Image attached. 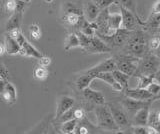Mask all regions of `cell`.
<instances>
[{
	"instance_id": "cell-1",
	"label": "cell",
	"mask_w": 160,
	"mask_h": 134,
	"mask_svg": "<svg viewBox=\"0 0 160 134\" xmlns=\"http://www.w3.org/2000/svg\"><path fill=\"white\" fill-rule=\"evenodd\" d=\"M149 33L144 31L141 27H137L135 30L131 31L127 42L123 46L126 54L134 56L136 58H141L148 53V38Z\"/></svg>"
},
{
	"instance_id": "cell-2",
	"label": "cell",
	"mask_w": 160,
	"mask_h": 134,
	"mask_svg": "<svg viewBox=\"0 0 160 134\" xmlns=\"http://www.w3.org/2000/svg\"><path fill=\"white\" fill-rule=\"evenodd\" d=\"M160 66V59L153 52H148L144 56L138 59L137 69L133 76L146 75L153 77L155 72L158 70Z\"/></svg>"
},
{
	"instance_id": "cell-3",
	"label": "cell",
	"mask_w": 160,
	"mask_h": 134,
	"mask_svg": "<svg viewBox=\"0 0 160 134\" xmlns=\"http://www.w3.org/2000/svg\"><path fill=\"white\" fill-rule=\"evenodd\" d=\"M62 9H63L62 19L68 25L77 28L79 30L80 28H82L84 25H86L88 23V21L85 19L83 15V11L81 9H79L77 6L73 5L72 3L70 2L65 3Z\"/></svg>"
},
{
	"instance_id": "cell-4",
	"label": "cell",
	"mask_w": 160,
	"mask_h": 134,
	"mask_svg": "<svg viewBox=\"0 0 160 134\" xmlns=\"http://www.w3.org/2000/svg\"><path fill=\"white\" fill-rule=\"evenodd\" d=\"M95 116H96L97 126L100 129L103 130H119V127L116 123H115L113 116L111 112H110L107 105H97L96 108L94 109Z\"/></svg>"
},
{
	"instance_id": "cell-5",
	"label": "cell",
	"mask_w": 160,
	"mask_h": 134,
	"mask_svg": "<svg viewBox=\"0 0 160 134\" xmlns=\"http://www.w3.org/2000/svg\"><path fill=\"white\" fill-rule=\"evenodd\" d=\"M130 33H131V31L126 30L124 28H119L112 35H101V34H96V35L100 39H102L110 48L113 49L123 47L128 40Z\"/></svg>"
},
{
	"instance_id": "cell-6",
	"label": "cell",
	"mask_w": 160,
	"mask_h": 134,
	"mask_svg": "<svg viewBox=\"0 0 160 134\" xmlns=\"http://www.w3.org/2000/svg\"><path fill=\"white\" fill-rule=\"evenodd\" d=\"M116 61V69L121 71L128 76H133L135 71L137 69L138 59L134 56L129 55V54H123V55H118L114 57Z\"/></svg>"
},
{
	"instance_id": "cell-7",
	"label": "cell",
	"mask_w": 160,
	"mask_h": 134,
	"mask_svg": "<svg viewBox=\"0 0 160 134\" xmlns=\"http://www.w3.org/2000/svg\"><path fill=\"white\" fill-rule=\"evenodd\" d=\"M120 8V14H121V28L126 29L129 31L135 30L137 27H140L142 25V20L141 18L136 16L133 12H131L128 9L124 8L122 6H119Z\"/></svg>"
},
{
	"instance_id": "cell-8",
	"label": "cell",
	"mask_w": 160,
	"mask_h": 134,
	"mask_svg": "<svg viewBox=\"0 0 160 134\" xmlns=\"http://www.w3.org/2000/svg\"><path fill=\"white\" fill-rule=\"evenodd\" d=\"M152 103L151 100H137V99H133L125 96L121 100V105L124 109V111L127 113L129 118H131L135 113H136L139 109H141L145 106H150V104Z\"/></svg>"
},
{
	"instance_id": "cell-9",
	"label": "cell",
	"mask_w": 160,
	"mask_h": 134,
	"mask_svg": "<svg viewBox=\"0 0 160 134\" xmlns=\"http://www.w3.org/2000/svg\"><path fill=\"white\" fill-rule=\"evenodd\" d=\"M19 44L20 51L19 55L21 56H26V57H32V58H39L42 56V53L39 52L36 48H35L32 44H30L29 41L23 35V33L21 32L18 35V37L15 39Z\"/></svg>"
},
{
	"instance_id": "cell-10",
	"label": "cell",
	"mask_w": 160,
	"mask_h": 134,
	"mask_svg": "<svg viewBox=\"0 0 160 134\" xmlns=\"http://www.w3.org/2000/svg\"><path fill=\"white\" fill-rule=\"evenodd\" d=\"M83 50L87 53L98 54V53H109L112 51V49L110 48L102 39H100L96 34H95V35L89 37L87 46L85 47Z\"/></svg>"
},
{
	"instance_id": "cell-11",
	"label": "cell",
	"mask_w": 160,
	"mask_h": 134,
	"mask_svg": "<svg viewBox=\"0 0 160 134\" xmlns=\"http://www.w3.org/2000/svg\"><path fill=\"white\" fill-rule=\"evenodd\" d=\"M107 106L112 114L115 123L117 124L119 128H127L130 126V118L123 108H119L112 103H109Z\"/></svg>"
},
{
	"instance_id": "cell-12",
	"label": "cell",
	"mask_w": 160,
	"mask_h": 134,
	"mask_svg": "<svg viewBox=\"0 0 160 134\" xmlns=\"http://www.w3.org/2000/svg\"><path fill=\"white\" fill-rule=\"evenodd\" d=\"M144 31L151 34L158 33V29L160 27V13H151L145 21L142 22V25L140 26Z\"/></svg>"
},
{
	"instance_id": "cell-13",
	"label": "cell",
	"mask_w": 160,
	"mask_h": 134,
	"mask_svg": "<svg viewBox=\"0 0 160 134\" xmlns=\"http://www.w3.org/2000/svg\"><path fill=\"white\" fill-rule=\"evenodd\" d=\"M115 69H116V61H115L114 57H111V58H108L106 60L98 63L97 65L93 66L92 68L88 69V70H86V72L92 74L95 78V75H96L97 73L107 72V71L112 72L113 70H115Z\"/></svg>"
},
{
	"instance_id": "cell-14",
	"label": "cell",
	"mask_w": 160,
	"mask_h": 134,
	"mask_svg": "<svg viewBox=\"0 0 160 134\" xmlns=\"http://www.w3.org/2000/svg\"><path fill=\"white\" fill-rule=\"evenodd\" d=\"M0 95H1L2 100L6 104H8V105H11V104L15 103L17 100L16 88H15L13 84L11 82H9L8 80L5 82L2 91L0 92Z\"/></svg>"
},
{
	"instance_id": "cell-15",
	"label": "cell",
	"mask_w": 160,
	"mask_h": 134,
	"mask_svg": "<svg viewBox=\"0 0 160 134\" xmlns=\"http://www.w3.org/2000/svg\"><path fill=\"white\" fill-rule=\"evenodd\" d=\"M122 92L124 94V96L137 99V100H142V101L151 100L152 101V98H153L152 94L148 92L146 89H144V88H134V89L126 88Z\"/></svg>"
},
{
	"instance_id": "cell-16",
	"label": "cell",
	"mask_w": 160,
	"mask_h": 134,
	"mask_svg": "<svg viewBox=\"0 0 160 134\" xmlns=\"http://www.w3.org/2000/svg\"><path fill=\"white\" fill-rule=\"evenodd\" d=\"M75 104V99L70 96H62L57 102L56 106V112H55L54 121H56L57 119L62 115L64 112L69 110L70 108H72Z\"/></svg>"
},
{
	"instance_id": "cell-17",
	"label": "cell",
	"mask_w": 160,
	"mask_h": 134,
	"mask_svg": "<svg viewBox=\"0 0 160 134\" xmlns=\"http://www.w3.org/2000/svg\"><path fill=\"white\" fill-rule=\"evenodd\" d=\"M82 92L84 98L87 101L95 104V105H103V104H105V97L101 92L93 90V89L89 87L84 88Z\"/></svg>"
},
{
	"instance_id": "cell-18",
	"label": "cell",
	"mask_w": 160,
	"mask_h": 134,
	"mask_svg": "<svg viewBox=\"0 0 160 134\" xmlns=\"http://www.w3.org/2000/svg\"><path fill=\"white\" fill-rule=\"evenodd\" d=\"M100 11H101V9H100L92 0H88L84 6L83 15L88 22H93L96 20Z\"/></svg>"
},
{
	"instance_id": "cell-19",
	"label": "cell",
	"mask_w": 160,
	"mask_h": 134,
	"mask_svg": "<svg viewBox=\"0 0 160 134\" xmlns=\"http://www.w3.org/2000/svg\"><path fill=\"white\" fill-rule=\"evenodd\" d=\"M148 115H149V106H145L134 114L130 119V123L132 125H141L146 126L148 122Z\"/></svg>"
},
{
	"instance_id": "cell-20",
	"label": "cell",
	"mask_w": 160,
	"mask_h": 134,
	"mask_svg": "<svg viewBox=\"0 0 160 134\" xmlns=\"http://www.w3.org/2000/svg\"><path fill=\"white\" fill-rule=\"evenodd\" d=\"M95 79H100V80L104 81L105 83L109 84V85L111 86L115 91H122L123 90L121 85H120V84L116 80H115L112 72H110V71L97 73L96 75H95Z\"/></svg>"
},
{
	"instance_id": "cell-21",
	"label": "cell",
	"mask_w": 160,
	"mask_h": 134,
	"mask_svg": "<svg viewBox=\"0 0 160 134\" xmlns=\"http://www.w3.org/2000/svg\"><path fill=\"white\" fill-rule=\"evenodd\" d=\"M4 48H5V52L8 53L9 55H17L19 54L20 51V47L17 41L15 40L14 38H12L9 34L6 32L4 36Z\"/></svg>"
},
{
	"instance_id": "cell-22",
	"label": "cell",
	"mask_w": 160,
	"mask_h": 134,
	"mask_svg": "<svg viewBox=\"0 0 160 134\" xmlns=\"http://www.w3.org/2000/svg\"><path fill=\"white\" fill-rule=\"evenodd\" d=\"M24 11H15L11 14V16L8 18V20L5 24V31L8 32L9 30L14 28H20L22 24V17Z\"/></svg>"
},
{
	"instance_id": "cell-23",
	"label": "cell",
	"mask_w": 160,
	"mask_h": 134,
	"mask_svg": "<svg viewBox=\"0 0 160 134\" xmlns=\"http://www.w3.org/2000/svg\"><path fill=\"white\" fill-rule=\"evenodd\" d=\"M94 76L92 75V74L90 73H87L86 71H85L83 74H81L77 79H76V87L79 89V90H83L84 88L86 87H89L90 83L92 82V80H94Z\"/></svg>"
},
{
	"instance_id": "cell-24",
	"label": "cell",
	"mask_w": 160,
	"mask_h": 134,
	"mask_svg": "<svg viewBox=\"0 0 160 134\" xmlns=\"http://www.w3.org/2000/svg\"><path fill=\"white\" fill-rule=\"evenodd\" d=\"M76 47H79V38L76 32L69 33L64 41V50L68 51L71 50L72 48H76Z\"/></svg>"
},
{
	"instance_id": "cell-25",
	"label": "cell",
	"mask_w": 160,
	"mask_h": 134,
	"mask_svg": "<svg viewBox=\"0 0 160 134\" xmlns=\"http://www.w3.org/2000/svg\"><path fill=\"white\" fill-rule=\"evenodd\" d=\"M78 123V120L75 118L70 119V120L64 121L62 123H60V132L64 133V134H71L74 133L75 128H76V125Z\"/></svg>"
},
{
	"instance_id": "cell-26",
	"label": "cell",
	"mask_w": 160,
	"mask_h": 134,
	"mask_svg": "<svg viewBox=\"0 0 160 134\" xmlns=\"http://www.w3.org/2000/svg\"><path fill=\"white\" fill-rule=\"evenodd\" d=\"M112 74L115 78V80H116L120 85H121L123 90H125L126 88H128V82H129V77L127 74H125L121 71L117 70V69H115V70L112 71ZM122 90V91H123Z\"/></svg>"
},
{
	"instance_id": "cell-27",
	"label": "cell",
	"mask_w": 160,
	"mask_h": 134,
	"mask_svg": "<svg viewBox=\"0 0 160 134\" xmlns=\"http://www.w3.org/2000/svg\"><path fill=\"white\" fill-rule=\"evenodd\" d=\"M121 14L120 13H109L108 16V24L109 27L113 29V30H117V29L121 28Z\"/></svg>"
},
{
	"instance_id": "cell-28",
	"label": "cell",
	"mask_w": 160,
	"mask_h": 134,
	"mask_svg": "<svg viewBox=\"0 0 160 134\" xmlns=\"http://www.w3.org/2000/svg\"><path fill=\"white\" fill-rule=\"evenodd\" d=\"M114 3H116L118 6H122L128 9V10L133 12L135 15L139 17L136 10V0H115Z\"/></svg>"
},
{
	"instance_id": "cell-29",
	"label": "cell",
	"mask_w": 160,
	"mask_h": 134,
	"mask_svg": "<svg viewBox=\"0 0 160 134\" xmlns=\"http://www.w3.org/2000/svg\"><path fill=\"white\" fill-rule=\"evenodd\" d=\"M33 76L39 81H44L48 77V70L46 67L38 66L33 70Z\"/></svg>"
},
{
	"instance_id": "cell-30",
	"label": "cell",
	"mask_w": 160,
	"mask_h": 134,
	"mask_svg": "<svg viewBox=\"0 0 160 134\" xmlns=\"http://www.w3.org/2000/svg\"><path fill=\"white\" fill-rule=\"evenodd\" d=\"M147 44H148V50L150 52H153L155 49H157L158 46L160 45V35L153 34V35L149 36Z\"/></svg>"
},
{
	"instance_id": "cell-31",
	"label": "cell",
	"mask_w": 160,
	"mask_h": 134,
	"mask_svg": "<svg viewBox=\"0 0 160 134\" xmlns=\"http://www.w3.org/2000/svg\"><path fill=\"white\" fill-rule=\"evenodd\" d=\"M29 33H30V36L33 39V40H39L41 38V29H40L39 25L37 24H32V25L29 26Z\"/></svg>"
},
{
	"instance_id": "cell-32",
	"label": "cell",
	"mask_w": 160,
	"mask_h": 134,
	"mask_svg": "<svg viewBox=\"0 0 160 134\" xmlns=\"http://www.w3.org/2000/svg\"><path fill=\"white\" fill-rule=\"evenodd\" d=\"M138 78V85L137 88H146L150 83L153 81V77L146 76V75H138L136 76Z\"/></svg>"
},
{
	"instance_id": "cell-33",
	"label": "cell",
	"mask_w": 160,
	"mask_h": 134,
	"mask_svg": "<svg viewBox=\"0 0 160 134\" xmlns=\"http://www.w3.org/2000/svg\"><path fill=\"white\" fill-rule=\"evenodd\" d=\"M156 122H160V110L149 111L147 125L151 126V125H153L154 123H156Z\"/></svg>"
},
{
	"instance_id": "cell-34",
	"label": "cell",
	"mask_w": 160,
	"mask_h": 134,
	"mask_svg": "<svg viewBox=\"0 0 160 134\" xmlns=\"http://www.w3.org/2000/svg\"><path fill=\"white\" fill-rule=\"evenodd\" d=\"M146 90L148 91V92H150L153 95V97L154 96H156V95H158V94L160 93V84L158 83V82H156L153 79V81L149 84V85L145 88Z\"/></svg>"
},
{
	"instance_id": "cell-35",
	"label": "cell",
	"mask_w": 160,
	"mask_h": 134,
	"mask_svg": "<svg viewBox=\"0 0 160 134\" xmlns=\"http://www.w3.org/2000/svg\"><path fill=\"white\" fill-rule=\"evenodd\" d=\"M17 0H7L5 3V10L7 12L13 13L17 10Z\"/></svg>"
},
{
	"instance_id": "cell-36",
	"label": "cell",
	"mask_w": 160,
	"mask_h": 134,
	"mask_svg": "<svg viewBox=\"0 0 160 134\" xmlns=\"http://www.w3.org/2000/svg\"><path fill=\"white\" fill-rule=\"evenodd\" d=\"M92 1L102 10L104 8H108L115 2V0H92Z\"/></svg>"
},
{
	"instance_id": "cell-37",
	"label": "cell",
	"mask_w": 160,
	"mask_h": 134,
	"mask_svg": "<svg viewBox=\"0 0 160 134\" xmlns=\"http://www.w3.org/2000/svg\"><path fill=\"white\" fill-rule=\"evenodd\" d=\"M38 64L39 66H42V67H48L50 64H51V58L49 56H44L42 55L41 57L38 58Z\"/></svg>"
},
{
	"instance_id": "cell-38",
	"label": "cell",
	"mask_w": 160,
	"mask_h": 134,
	"mask_svg": "<svg viewBox=\"0 0 160 134\" xmlns=\"http://www.w3.org/2000/svg\"><path fill=\"white\" fill-rule=\"evenodd\" d=\"M73 115H74L75 119H77V120H81L83 117H85V112L82 108H74Z\"/></svg>"
},
{
	"instance_id": "cell-39",
	"label": "cell",
	"mask_w": 160,
	"mask_h": 134,
	"mask_svg": "<svg viewBox=\"0 0 160 134\" xmlns=\"http://www.w3.org/2000/svg\"><path fill=\"white\" fill-rule=\"evenodd\" d=\"M0 75H1L6 81L8 80L9 77H10V75H9V71L7 70V68L5 67L1 62H0Z\"/></svg>"
},
{
	"instance_id": "cell-40",
	"label": "cell",
	"mask_w": 160,
	"mask_h": 134,
	"mask_svg": "<svg viewBox=\"0 0 160 134\" xmlns=\"http://www.w3.org/2000/svg\"><path fill=\"white\" fill-rule=\"evenodd\" d=\"M152 12L153 13H160V0H157L152 6Z\"/></svg>"
},
{
	"instance_id": "cell-41",
	"label": "cell",
	"mask_w": 160,
	"mask_h": 134,
	"mask_svg": "<svg viewBox=\"0 0 160 134\" xmlns=\"http://www.w3.org/2000/svg\"><path fill=\"white\" fill-rule=\"evenodd\" d=\"M153 79L156 82H158L159 84H160V66H159V68H158V70L155 72V74H154V76H153Z\"/></svg>"
},
{
	"instance_id": "cell-42",
	"label": "cell",
	"mask_w": 160,
	"mask_h": 134,
	"mask_svg": "<svg viewBox=\"0 0 160 134\" xmlns=\"http://www.w3.org/2000/svg\"><path fill=\"white\" fill-rule=\"evenodd\" d=\"M5 82H6V80L0 75V92L2 91V89H3V87H4V84H5Z\"/></svg>"
},
{
	"instance_id": "cell-43",
	"label": "cell",
	"mask_w": 160,
	"mask_h": 134,
	"mask_svg": "<svg viewBox=\"0 0 160 134\" xmlns=\"http://www.w3.org/2000/svg\"><path fill=\"white\" fill-rule=\"evenodd\" d=\"M153 53H154L155 55H156L159 59H160V45L158 46V48H157V49H155V50L153 51Z\"/></svg>"
},
{
	"instance_id": "cell-44",
	"label": "cell",
	"mask_w": 160,
	"mask_h": 134,
	"mask_svg": "<svg viewBox=\"0 0 160 134\" xmlns=\"http://www.w3.org/2000/svg\"><path fill=\"white\" fill-rule=\"evenodd\" d=\"M4 53H5V48H4V45H2V44H0V56H2Z\"/></svg>"
},
{
	"instance_id": "cell-45",
	"label": "cell",
	"mask_w": 160,
	"mask_h": 134,
	"mask_svg": "<svg viewBox=\"0 0 160 134\" xmlns=\"http://www.w3.org/2000/svg\"><path fill=\"white\" fill-rule=\"evenodd\" d=\"M155 100H160V93L158 94V95L154 96V97L152 98V102H153V101H155Z\"/></svg>"
},
{
	"instance_id": "cell-46",
	"label": "cell",
	"mask_w": 160,
	"mask_h": 134,
	"mask_svg": "<svg viewBox=\"0 0 160 134\" xmlns=\"http://www.w3.org/2000/svg\"><path fill=\"white\" fill-rule=\"evenodd\" d=\"M45 1H46L47 3H51V2L53 1V0H45Z\"/></svg>"
},
{
	"instance_id": "cell-47",
	"label": "cell",
	"mask_w": 160,
	"mask_h": 134,
	"mask_svg": "<svg viewBox=\"0 0 160 134\" xmlns=\"http://www.w3.org/2000/svg\"><path fill=\"white\" fill-rule=\"evenodd\" d=\"M160 33V27H159V29H158V34Z\"/></svg>"
},
{
	"instance_id": "cell-48",
	"label": "cell",
	"mask_w": 160,
	"mask_h": 134,
	"mask_svg": "<svg viewBox=\"0 0 160 134\" xmlns=\"http://www.w3.org/2000/svg\"><path fill=\"white\" fill-rule=\"evenodd\" d=\"M159 34H160V33H159Z\"/></svg>"
}]
</instances>
